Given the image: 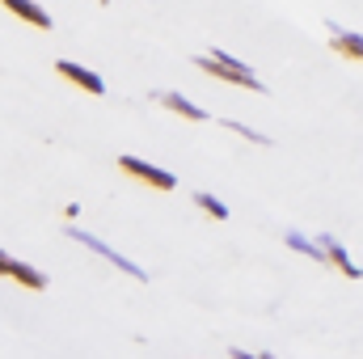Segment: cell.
Here are the masks:
<instances>
[{"instance_id": "4fadbf2b", "label": "cell", "mask_w": 363, "mask_h": 359, "mask_svg": "<svg viewBox=\"0 0 363 359\" xmlns=\"http://www.w3.org/2000/svg\"><path fill=\"white\" fill-rule=\"evenodd\" d=\"M97 4H110V0H97Z\"/></svg>"}, {"instance_id": "6da1fadb", "label": "cell", "mask_w": 363, "mask_h": 359, "mask_svg": "<svg viewBox=\"0 0 363 359\" xmlns=\"http://www.w3.org/2000/svg\"><path fill=\"white\" fill-rule=\"evenodd\" d=\"M194 68H203L207 77H216V81H228V85H241V89L250 93H267V85L245 68V64H237L233 55H224V51H211V55H199L194 60Z\"/></svg>"}, {"instance_id": "52a82bcc", "label": "cell", "mask_w": 363, "mask_h": 359, "mask_svg": "<svg viewBox=\"0 0 363 359\" xmlns=\"http://www.w3.org/2000/svg\"><path fill=\"white\" fill-rule=\"evenodd\" d=\"M13 17H21L26 26H38V30H51V13L47 9H38L34 0H0Z\"/></svg>"}, {"instance_id": "3957f363", "label": "cell", "mask_w": 363, "mask_h": 359, "mask_svg": "<svg viewBox=\"0 0 363 359\" xmlns=\"http://www.w3.org/2000/svg\"><path fill=\"white\" fill-rule=\"evenodd\" d=\"M0 275L13 279V283H21V287H30V292H43V287H47V275H43V270L26 267V263H17V258H9L4 250H0Z\"/></svg>"}, {"instance_id": "277c9868", "label": "cell", "mask_w": 363, "mask_h": 359, "mask_svg": "<svg viewBox=\"0 0 363 359\" xmlns=\"http://www.w3.org/2000/svg\"><path fill=\"white\" fill-rule=\"evenodd\" d=\"M55 72H60L64 81H72V85H81L85 93H93V97H101V93H106V81H101L97 72H89V68H81L77 60H55Z\"/></svg>"}, {"instance_id": "9c48e42d", "label": "cell", "mask_w": 363, "mask_h": 359, "mask_svg": "<svg viewBox=\"0 0 363 359\" xmlns=\"http://www.w3.org/2000/svg\"><path fill=\"white\" fill-rule=\"evenodd\" d=\"M157 101H161L165 110H174V114H182V118H190V123H203V118H207V110H203V106H194V101H186L182 93H161Z\"/></svg>"}, {"instance_id": "30bf717a", "label": "cell", "mask_w": 363, "mask_h": 359, "mask_svg": "<svg viewBox=\"0 0 363 359\" xmlns=\"http://www.w3.org/2000/svg\"><path fill=\"white\" fill-rule=\"evenodd\" d=\"M283 241H287V250H296V254H304V258H313V263H330L321 241H308V237H300V233H287Z\"/></svg>"}, {"instance_id": "5b68a950", "label": "cell", "mask_w": 363, "mask_h": 359, "mask_svg": "<svg viewBox=\"0 0 363 359\" xmlns=\"http://www.w3.org/2000/svg\"><path fill=\"white\" fill-rule=\"evenodd\" d=\"M68 237H77V241H81V245H89L93 254H101V258H110V263H114V267H118V270H127V275H131V279H148V270H140V267H135V263H131V258H123V254H114V250H110V245H101V241H97V237H89V233H77V228H72V233H68Z\"/></svg>"}, {"instance_id": "8fae6325", "label": "cell", "mask_w": 363, "mask_h": 359, "mask_svg": "<svg viewBox=\"0 0 363 359\" xmlns=\"http://www.w3.org/2000/svg\"><path fill=\"white\" fill-rule=\"evenodd\" d=\"M194 203H199V207H203L207 216H216V220H228V207H224V203H220L216 194H207V190H199V194H194Z\"/></svg>"}, {"instance_id": "7c38bea8", "label": "cell", "mask_w": 363, "mask_h": 359, "mask_svg": "<svg viewBox=\"0 0 363 359\" xmlns=\"http://www.w3.org/2000/svg\"><path fill=\"white\" fill-rule=\"evenodd\" d=\"M224 127H228V131H237V136H241V140H250V144H262V148H267V144H271V136H258V131H250V127H245V123H233V118H228V123H224Z\"/></svg>"}, {"instance_id": "8992f818", "label": "cell", "mask_w": 363, "mask_h": 359, "mask_svg": "<svg viewBox=\"0 0 363 359\" xmlns=\"http://www.w3.org/2000/svg\"><path fill=\"white\" fill-rule=\"evenodd\" d=\"M330 47H334L342 60L363 64V34H351V30H342V26H330Z\"/></svg>"}, {"instance_id": "7a4b0ae2", "label": "cell", "mask_w": 363, "mask_h": 359, "mask_svg": "<svg viewBox=\"0 0 363 359\" xmlns=\"http://www.w3.org/2000/svg\"><path fill=\"white\" fill-rule=\"evenodd\" d=\"M118 170H123L127 178L152 186V190H174V186H178V178H174L169 170H157V165H148V161H140V157H118Z\"/></svg>"}, {"instance_id": "ba28073f", "label": "cell", "mask_w": 363, "mask_h": 359, "mask_svg": "<svg viewBox=\"0 0 363 359\" xmlns=\"http://www.w3.org/2000/svg\"><path fill=\"white\" fill-rule=\"evenodd\" d=\"M317 241L325 245V258H330V267H338V275H347V279H363V270L355 267V263H351V254L338 245V237H325V233H321Z\"/></svg>"}]
</instances>
